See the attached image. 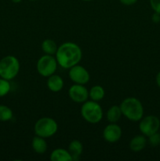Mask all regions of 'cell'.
I'll return each instance as SVG.
<instances>
[{
    "label": "cell",
    "mask_w": 160,
    "mask_h": 161,
    "mask_svg": "<svg viewBox=\"0 0 160 161\" xmlns=\"http://www.w3.org/2000/svg\"><path fill=\"white\" fill-rule=\"evenodd\" d=\"M51 161H72V156L69 153L68 150L61 148L54 149L50 154Z\"/></svg>",
    "instance_id": "cell-14"
},
{
    "label": "cell",
    "mask_w": 160,
    "mask_h": 161,
    "mask_svg": "<svg viewBox=\"0 0 160 161\" xmlns=\"http://www.w3.org/2000/svg\"><path fill=\"white\" fill-rule=\"evenodd\" d=\"M122 113L126 119L133 122L140 121L144 116V107L139 99L126 97L120 105Z\"/></svg>",
    "instance_id": "cell-2"
},
{
    "label": "cell",
    "mask_w": 160,
    "mask_h": 161,
    "mask_svg": "<svg viewBox=\"0 0 160 161\" xmlns=\"http://www.w3.org/2000/svg\"><path fill=\"white\" fill-rule=\"evenodd\" d=\"M105 91L103 86L95 85L89 91V97L94 102H100L104 97Z\"/></svg>",
    "instance_id": "cell-17"
},
{
    "label": "cell",
    "mask_w": 160,
    "mask_h": 161,
    "mask_svg": "<svg viewBox=\"0 0 160 161\" xmlns=\"http://www.w3.org/2000/svg\"><path fill=\"white\" fill-rule=\"evenodd\" d=\"M57 64L56 58L53 55L45 54L38 60L36 69L39 75L43 77H49L55 73Z\"/></svg>",
    "instance_id": "cell-6"
},
{
    "label": "cell",
    "mask_w": 160,
    "mask_h": 161,
    "mask_svg": "<svg viewBox=\"0 0 160 161\" xmlns=\"http://www.w3.org/2000/svg\"><path fill=\"white\" fill-rule=\"evenodd\" d=\"M138 0H119V2L125 6H132Z\"/></svg>",
    "instance_id": "cell-24"
},
{
    "label": "cell",
    "mask_w": 160,
    "mask_h": 161,
    "mask_svg": "<svg viewBox=\"0 0 160 161\" xmlns=\"http://www.w3.org/2000/svg\"><path fill=\"white\" fill-rule=\"evenodd\" d=\"M160 128V119L154 115L143 117L140 120L139 129L140 131L144 136L148 137L158 131Z\"/></svg>",
    "instance_id": "cell-7"
},
{
    "label": "cell",
    "mask_w": 160,
    "mask_h": 161,
    "mask_svg": "<svg viewBox=\"0 0 160 161\" xmlns=\"http://www.w3.org/2000/svg\"><path fill=\"white\" fill-rule=\"evenodd\" d=\"M147 145L146 136L144 135H136L130 142V149L133 152H141Z\"/></svg>",
    "instance_id": "cell-12"
},
{
    "label": "cell",
    "mask_w": 160,
    "mask_h": 161,
    "mask_svg": "<svg viewBox=\"0 0 160 161\" xmlns=\"http://www.w3.org/2000/svg\"><path fill=\"white\" fill-rule=\"evenodd\" d=\"M68 76L73 83L83 85L86 84L90 79V75L86 69L78 64L69 69Z\"/></svg>",
    "instance_id": "cell-8"
},
{
    "label": "cell",
    "mask_w": 160,
    "mask_h": 161,
    "mask_svg": "<svg viewBox=\"0 0 160 161\" xmlns=\"http://www.w3.org/2000/svg\"><path fill=\"white\" fill-rule=\"evenodd\" d=\"M152 20L153 23L158 24L160 22V14L156 12H154V14L152 16Z\"/></svg>",
    "instance_id": "cell-23"
},
{
    "label": "cell",
    "mask_w": 160,
    "mask_h": 161,
    "mask_svg": "<svg viewBox=\"0 0 160 161\" xmlns=\"http://www.w3.org/2000/svg\"><path fill=\"white\" fill-rule=\"evenodd\" d=\"M122 116V110H121L120 105H112L108 108L107 112V119L110 123H117L121 119Z\"/></svg>",
    "instance_id": "cell-16"
},
{
    "label": "cell",
    "mask_w": 160,
    "mask_h": 161,
    "mask_svg": "<svg viewBox=\"0 0 160 161\" xmlns=\"http://www.w3.org/2000/svg\"><path fill=\"white\" fill-rule=\"evenodd\" d=\"M11 1H12L13 3H20L22 0H11Z\"/></svg>",
    "instance_id": "cell-26"
},
{
    "label": "cell",
    "mask_w": 160,
    "mask_h": 161,
    "mask_svg": "<svg viewBox=\"0 0 160 161\" xmlns=\"http://www.w3.org/2000/svg\"><path fill=\"white\" fill-rule=\"evenodd\" d=\"M83 1H85V2H90V1H93V0H83Z\"/></svg>",
    "instance_id": "cell-27"
},
{
    "label": "cell",
    "mask_w": 160,
    "mask_h": 161,
    "mask_svg": "<svg viewBox=\"0 0 160 161\" xmlns=\"http://www.w3.org/2000/svg\"><path fill=\"white\" fill-rule=\"evenodd\" d=\"M122 128L115 123H111L107 125L103 130V138L109 143H115L122 137Z\"/></svg>",
    "instance_id": "cell-10"
},
{
    "label": "cell",
    "mask_w": 160,
    "mask_h": 161,
    "mask_svg": "<svg viewBox=\"0 0 160 161\" xmlns=\"http://www.w3.org/2000/svg\"><path fill=\"white\" fill-rule=\"evenodd\" d=\"M150 6L154 12L160 14V0H150Z\"/></svg>",
    "instance_id": "cell-22"
},
{
    "label": "cell",
    "mask_w": 160,
    "mask_h": 161,
    "mask_svg": "<svg viewBox=\"0 0 160 161\" xmlns=\"http://www.w3.org/2000/svg\"><path fill=\"white\" fill-rule=\"evenodd\" d=\"M46 84L47 87L52 92H59L64 87V83L62 77L60 76L59 75L53 74L48 77Z\"/></svg>",
    "instance_id": "cell-11"
},
{
    "label": "cell",
    "mask_w": 160,
    "mask_h": 161,
    "mask_svg": "<svg viewBox=\"0 0 160 161\" xmlns=\"http://www.w3.org/2000/svg\"><path fill=\"white\" fill-rule=\"evenodd\" d=\"M42 50L45 53L49 55H54L57 50V45L55 42L54 40L50 39H46L42 42Z\"/></svg>",
    "instance_id": "cell-18"
},
{
    "label": "cell",
    "mask_w": 160,
    "mask_h": 161,
    "mask_svg": "<svg viewBox=\"0 0 160 161\" xmlns=\"http://www.w3.org/2000/svg\"><path fill=\"white\" fill-rule=\"evenodd\" d=\"M148 142L149 144L153 147L158 146L160 145V133L159 132H156L154 133L153 135L148 136Z\"/></svg>",
    "instance_id": "cell-21"
},
{
    "label": "cell",
    "mask_w": 160,
    "mask_h": 161,
    "mask_svg": "<svg viewBox=\"0 0 160 161\" xmlns=\"http://www.w3.org/2000/svg\"><path fill=\"white\" fill-rule=\"evenodd\" d=\"M81 115L86 122L95 124L103 118V109L97 102L86 101L81 107Z\"/></svg>",
    "instance_id": "cell-4"
},
{
    "label": "cell",
    "mask_w": 160,
    "mask_h": 161,
    "mask_svg": "<svg viewBox=\"0 0 160 161\" xmlns=\"http://www.w3.org/2000/svg\"><path fill=\"white\" fill-rule=\"evenodd\" d=\"M58 124L51 117H42L36 121L34 130L36 135L47 138L53 136L57 132Z\"/></svg>",
    "instance_id": "cell-5"
},
{
    "label": "cell",
    "mask_w": 160,
    "mask_h": 161,
    "mask_svg": "<svg viewBox=\"0 0 160 161\" xmlns=\"http://www.w3.org/2000/svg\"><path fill=\"white\" fill-rule=\"evenodd\" d=\"M155 82H156L157 86L160 88V71L157 73L156 76H155Z\"/></svg>",
    "instance_id": "cell-25"
},
{
    "label": "cell",
    "mask_w": 160,
    "mask_h": 161,
    "mask_svg": "<svg viewBox=\"0 0 160 161\" xmlns=\"http://www.w3.org/2000/svg\"><path fill=\"white\" fill-rule=\"evenodd\" d=\"M13 116L12 109L5 105H0V121L6 122L12 119Z\"/></svg>",
    "instance_id": "cell-19"
},
{
    "label": "cell",
    "mask_w": 160,
    "mask_h": 161,
    "mask_svg": "<svg viewBox=\"0 0 160 161\" xmlns=\"http://www.w3.org/2000/svg\"><path fill=\"white\" fill-rule=\"evenodd\" d=\"M11 86L9 80L0 77V97L7 95L10 91Z\"/></svg>",
    "instance_id": "cell-20"
},
{
    "label": "cell",
    "mask_w": 160,
    "mask_h": 161,
    "mask_svg": "<svg viewBox=\"0 0 160 161\" xmlns=\"http://www.w3.org/2000/svg\"><path fill=\"white\" fill-rule=\"evenodd\" d=\"M67 150L72 156V160H78L83 153V146L81 142L78 140H73L69 144Z\"/></svg>",
    "instance_id": "cell-13"
},
{
    "label": "cell",
    "mask_w": 160,
    "mask_h": 161,
    "mask_svg": "<svg viewBox=\"0 0 160 161\" xmlns=\"http://www.w3.org/2000/svg\"><path fill=\"white\" fill-rule=\"evenodd\" d=\"M55 58L61 68L69 69L80 62L83 58V52L77 44L66 42L58 47Z\"/></svg>",
    "instance_id": "cell-1"
},
{
    "label": "cell",
    "mask_w": 160,
    "mask_h": 161,
    "mask_svg": "<svg viewBox=\"0 0 160 161\" xmlns=\"http://www.w3.org/2000/svg\"><path fill=\"white\" fill-rule=\"evenodd\" d=\"M30 1H38V0H30Z\"/></svg>",
    "instance_id": "cell-28"
},
{
    "label": "cell",
    "mask_w": 160,
    "mask_h": 161,
    "mask_svg": "<svg viewBox=\"0 0 160 161\" xmlns=\"http://www.w3.org/2000/svg\"><path fill=\"white\" fill-rule=\"evenodd\" d=\"M31 146H32L33 150L38 154L45 153L48 148L45 138L38 136V135L33 138L32 142H31Z\"/></svg>",
    "instance_id": "cell-15"
},
{
    "label": "cell",
    "mask_w": 160,
    "mask_h": 161,
    "mask_svg": "<svg viewBox=\"0 0 160 161\" xmlns=\"http://www.w3.org/2000/svg\"><path fill=\"white\" fill-rule=\"evenodd\" d=\"M20 71V62L16 57L8 55L0 60V77L9 81L15 78Z\"/></svg>",
    "instance_id": "cell-3"
},
{
    "label": "cell",
    "mask_w": 160,
    "mask_h": 161,
    "mask_svg": "<svg viewBox=\"0 0 160 161\" xmlns=\"http://www.w3.org/2000/svg\"><path fill=\"white\" fill-rule=\"evenodd\" d=\"M68 95L76 103H83L89 98V91L83 84L75 83L68 90Z\"/></svg>",
    "instance_id": "cell-9"
}]
</instances>
